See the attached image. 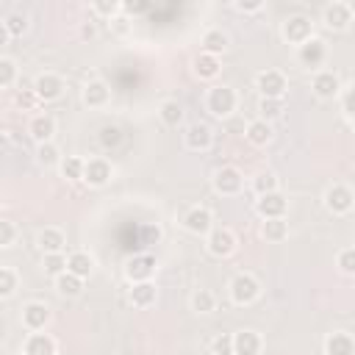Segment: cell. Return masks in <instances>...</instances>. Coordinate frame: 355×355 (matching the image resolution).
Masks as SVG:
<instances>
[{"mask_svg": "<svg viewBox=\"0 0 355 355\" xmlns=\"http://www.w3.org/2000/svg\"><path fill=\"white\" fill-rule=\"evenodd\" d=\"M255 87L261 92V98H272V100H283L286 95V76L280 69H264L255 76Z\"/></svg>", "mask_w": 355, "mask_h": 355, "instance_id": "cell-1", "label": "cell"}, {"mask_svg": "<svg viewBox=\"0 0 355 355\" xmlns=\"http://www.w3.org/2000/svg\"><path fill=\"white\" fill-rule=\"evenodd\" d=\"M258 295H261V286H258V280H255L253 275L242 272V275H236V277L231 280V300H233L236 306H250Z\"/></svg>", "mask_w": 355, "mask_h": 355, "instance_id": "cell-2", "label": "cell"}, {"mask_svg": "<svg viewBox=\"0 0 355 355\" xmlns=\"http://www.w3.org/2000/svg\"><path fill=\"white\" fill-rule=\"evenodd\" d=\"M208 111L214 117H228L236 108V92L231 87H214L208 92Z\"/></svg>", "mask_w": 355, "mask_h": 355, "instance_id": "cell-3", "label": "cell"}, {"mask_svg": "<svg viewBox=\"0 0 355 355\" xmlns=\"http://www.w3.org/2000/svg\"><path fill=\"white\" fill-rule=\"evenodd\" d=\"M283 36H286V42H292V45H303L314 36V23L303 14L289 17L286 23H283Z\"/></svg>", "mask_w": 355, "mask_h": 355, "instance_id": "cell-4", "label": "cell"}, {"mask_svg": "<svg viewBox=\"0 0 355 355\" xmlns=\"http://www.w3.org/2000/svg\"><path fill=\"white\" fill-rule=\"evenodd\" d=\"M236 250V236L228 231V228H214L208 231V253L217 255V258H225Z\"/></svg>", "mask_w": 355, "mask_h": 355, "instance_id": "cell-5", "label": "cell"}, {"mask_svg": "<svg viewBox=\"0 0 355 355\" xmlns=\"http://www.w3.org/2000/svg\"><path fill=\"white\" fill-rule=\"evenodd\" d=\"M258 214L264 220H283V214H286V197H283L280 192H269V194H261L258 203Z\"/></svg>", "mask_w": 355, "mask_h": 355, "instance_id": "cell-6", "label": "cell"}, {"mask_svg": "<svg viewBox=\"0 0 355 355\" xmlns=\"http://www.w3.org/2000/svg\"><path fill=\"white\" fill-rule=\"evenodd\" d=\"M297 58H300V64H303V67H322V64H325V58H328V45H325L322 39L311 36L308 42H303V45H300Z\"/></svg>", "mask_w": 355, "mask_h": 355, "instance_id": "cell-7", "label": "cell"}, {"mask_svg": "<svg viewBox=\"0 0 355 355\" xmlns=\"http://www.w3.org/2000/svg\"><path fill=\"white\" fill-rule=\"evenodd\" d=\"M325 205H328V211H333V214H347V211L352 208V192H350V186L333 183L325 192Z\"/></svg>", "mask_w": 355, "mask_h": 355, "instance_id": "cell-8", "label": "cell"}, {"mask_svg": "<svg viewBox=\"0 0 355 355\" xmlns=\"http://www.w3.org/2000/svg\"><path fill=\"white\" fill-rule=\"evenodd\" d=\"M322 20H325L328 28L344 31L352 23V6L350 3H339V0H336V3H328L325 12H322Z\"/></svg>", "mask_w": 355, "mask_h": 355, "instance_id": "cell-9", "label": "cell"}, {"mask_svg": "<svg viewBox=\"0 0 355 355\" xmlns=\"http://www.w3.org/2000/svg\"><path fill=\"white\" fill-rule=\"evenodd\" d=\"M64 92V81L56 76V73H42L36 81H34V95L39 100H58Z\"/></svg>", "mask_w": 355, "mask_h": 355, "instance_id": "cell-10", "label": "cell"}, {"mask_svg": "<svg viewBox=\"0 0 355 355\" xmlns=\"http://www.w3.org/2000/svg\"><path fill=\"white\" fill-rule=\"evenodd\" d=\"M311 87H314L317 98H322V100H333V98H339V92H341L339 76H336V73H330V69H322V73H317Z\"/></svg>", "mask_w": 355, "mask_h": 355, "instance_id": "cell-11", "label": "cell"}, {"mask_svg": "<svg viewBox=\"0 0 355 355\" xmlns=\"http://www.w3.org/2000/svg\"><path fill=\"white\" fill-rule=\"evenodd\" d=\"M153 269H156V258L153 255H133L128 261V266H125V275H128V280L141 283V280H150Z\"/></svg>", "mask_w": 355, "mask_h": 355, "instance_id": "cell-12", "label": "cell"}, {"mask_svg": "<svg viewBox=\"0 0 355 355\" xmlns=\"http://www.w3.org/2000/svg\"><path fill=\"white\" fill-rule=\"evenodd\" d=\"M84 181L89 186H106L111 181V164L106 159H92L84 164Z\"/></svg>", "mask_w": 355, "mask_h": 355, "instance_id": "cell-13", "label": "cell"}, {"mask_svg": "<svg viewBox=\"0 0 355 355\" xmlns=\"http://www.w3.org/2000/svg\"><path fill=\"white\" fill-rule=\"evenodd\" d=\"M214 189L220 194H236L242 189V172L233 167H222L214 172Z\"/></svg>", "mask_w": 355, "mask_h": 355, "instance_id": "cell-14", "label": "cell"}, {"mask_svg": "<svg viewBox=\"0 0 355 355\" xmlns=\"http://www.w3.org/2000/svg\"><path fill=\"white\" fill-rule=\"evenodd\" d=\"M47 319H50V311H47L45 303H28V306L23 308V325H25L28 330H34V333H39V330L47 325Z\"/></svg>", "mask_w": 355, "mask_h": 355, "instance_id": "cell-15", "label": "cell"}, {"mask_svg": "<svg viewBox=\"0 0 355 355\" xmlns=\"http://www.w3.org/2000/svg\"><path fill=\"white\" fill-rule=\"evenodd\" d=\"M233 341V355H258L261 350V336L255 330H239L231 336Z\"/></svg>", "mask_w": 355, "mask_h": 355, "instance_id": "cell-16", "label": "cell"}, {"mask_svg": "<svg viewBox=\"0 0 355 355\" xmlns=\"http://www.w3.org/2000/svg\"><path fill=\"white\" fill-rule=\"evenodd\" d=\"M183 225H186V231H189V233L203 236V233H208V231H211V214H208L205 208H192L189 214L183 217Z\"/></svg>", "mask_w": 355, "mask_h": 355, "instance_id": "cell-17", "label": "cell"}, {"mask_svg": "<svg viewBox=\"0 0 355 355\" xmlns=\"http://www.w3.org/2000/svg\"><path fill=\"white\" fill-rule=\"evenodd\" d=\"M92 269H95V258H92L89 253H81V250H78V253H73V255L67 258V272L76 275V277H81V280L89 277Z\"/></svg>", "mask_w": 355, "mask_h": 355, "instance_id": "cell-18", "label": "cell"}, {"mask_svg": "<svg viewBox=\"0 0 355 355\" xmlns=\"http://www.w3.org/2000/svg\"><path fill=\"white\" fill-rule=\"evenodd\" d=\"M211 128L208 125H189V130H186V145L192 148V150H208L211 148Z\"/></svg>", "mask_w": 355, "mask_h": 355, "instance_id": "cell-19", "label": "cell"}, {"mask_svg": "<svg viewBox=\"0 0 355 355\" xmlns=\"http://www.w3.org/2000/svg\"><path fill=\"white\" fill-rule=\"evenodd\" d=\"M130 303L136 308H148L156 303V286L150 280H141V283H133V289H130Z\"/></svg>", "mask_w": 355, "mask_h": 355, "instance_id": "cell-20", "label": "cell"}, {"mask_svg": "<svg viewBox=\"0 0 355 355\" xmlns=\"http://www.w3.org/2000/svg\"><path fill=\"white\" fill-rule=\"evenodd\" d=\"M325 350L328 355H355V344H352V336L350 333H330L328 341H325Z\"/></svg>", "mask_w": 355, "mask_h": 355, "instance_id": "cell-21", "label": "cell"}, {"mask_svg": "<svg viewBox=\"0 0 355 355\" xmlns=\"http://www.w3.org/2000/svg\"><path fill=\"white\" fill-rule=\"evenodd\" d=\"M25 355H56V341L47 333H31L25 341Z\"/></svg>", "mask_w": 355, "mask_h": 355, "instance_id": "cell-22", "label": "cell"}, {"mask_svg": "<svg viewBox=\"0 0 355 355\" xmlns=\"http://www.w3.org/2000/svg\"><path fill=\"white\" fill-rule=\"evenodd\" d=\"M53 133H56V122H53V117L39 114V117H34V119H31V136L39 141V145L50 141V139H53Z\"/></svg>", "mask_w": 355, "mask_h": 355, "instance_id": "cell-23", "label": "cell"}, {"mask_svg": "<svg viewBox=\"0 0 355 355\" xmlns=\"http://www.w3.org/2000/svg\"><path fill=\"white\" fill-rule=\"evenodd\" d=\"M36 242H39V247H42V253H45V255H50V253H61V250H64V244H67V242H64V233H61L58 228H45V231L39 233V239H36Z\"/></svg>", "mask_w": 355, "mask_h": 355, "instance_id": "cell-24", "label": "cell"}, {"mask_svg": "<svg viewBox=\"0 0 355 355\" xmlns=\"http://www.w3.org/2000/svg\"><path fill=\"white\" fill-rule=\"evenodd\" d=\"M108 95H111V89L103 81H92L84 89V103L87 106H106L108 103Z\"/></svg>", "mask_w": 355, "mask_h": 355, "instance_id": "cell-25", "label": "cell"}, {"mask_svg": "<svg viewBox=\"0 0 355 355\" xmlns=\"http://www.w3.org/2000/svg\"><path fill=\"white\" fill-rule=\"evenodd\" d=\"M225 47H228V36L222 31H205L203 34V53L220 56V53H225Z\"/></svg>", "mask_w": 355, "mask_h": 355, "instance_id": "cell-26", "label": "cell"}, {"mask_svg": "<svg viewBox=\"0 0 355 355\" xmlns=\"http://www.w3.org/2000/svg\"><path fill=\"white\" fill-rule=\"evenodd\" d=\"M81 286H84V280L76 277V275H69V272H61V275L56 277V289H58V295H64V297L81 295Z\"/></svg>", "mask_w": 355, "mask_h": 355, "instance_id": "cell-27", "label": "cell"}, {"mask_svg": "<svg viewBox=\"0 0 355 355\" xmlns=\"http://www.w3.org/2000/svg\"><path fill=\"white\" fill-rule=\"evenodd\" d=\"M194 73L200 78H214L220 73V58L217 56H208V53H200L194 58Z\"/></svg>", "mask_w": 355, "mask_h": 355, "instance_id": "cell-28", "label": "cell"}, {"mask_svg": "<svg viewBox=\"0 0 355 355\" xmlns=\"http://www.w3.org/2000/svg\"><path fill=\"white\" fill-rule=\"evenodd\" d=\"M261 233H264L266 242H283V239L289 236V225L283 222V220H264Z\"/></svg>", "mask_w": 355, "mask_h": 355, "instance_id": "cell-29", "label": "cell"}, {"mask_svg": "<svg viewBox=\"0 0 355 355\" xmlns=\"http://www.w3.org/2000/svg\"><path fill=\"white\" fill-rule=\"evenodd\" d=\"M247 139L253 141V145H266V141L272 139V128H269V122H264V119H253V122L247 125Z\"/></svg>", "mask_w": 355, "mask_h": 355, "instance_id": "cell-30", "label": "cell"}, {"mask_svg": "<svg viewBox=\"0 0 355 355\" xmlns=\"http://www.w3.org/2000/svg\"><path fill=\"white\" fill-rule=\"evenodd\" d=\"M159 114H161V122H164V125H170V128H175V125L183 119V108H181V103H178V100H164Z\"/></svg>", "mask_w": 355, "mask_h": 355, "instance_id": "cell-31", "label": "cell"}, {"mask_svg": "<svg viewBox=\"0 0 355 355\" xmlns=\"http://www.w3.org/2000/svg\"><path fill=\"white\" fill-rule=\"evenodd\" d=\"M84 164H87V161H81V159H76V156H67V159L61 161V175H64L67 181H84Z\"/></svg>", "mask_w": 355, "mask_h": 355, "instance_id": "cell-32", "label": "cell"}, {"mask_svg": "<svg viewBox=\"0 0 355 355\" xmlns=\"http://www.w3.org/2000/svg\"><path fill=\"white\" fill-rule=\"evenodd\" d=\"M214 306H217V300H214V295H211L208 289L194 292V297H192V308H194L197 314H211V311H214Z\"/></svg>", "mask_w": 355, "mask_h": 355, "instance_id": "cell-33", "label": "cell"}, {"mask_svg": "<svg viewBox=\"0 0 355 355\" xmlns=\"http://www.w3.org/2000/svg\"><path fill=\"white\" fill-rule=\"evenodd\" d=\"M100 145H103L106 150L119 148V145H122V130H119L117 125H106V128H100Z\"/></svg>", "mask_w": 355, "mask_h": 355, "instance_id": "cell-34", "label": "cell"}, {"mask_svg": "<svg viewBox=\"0 0 355 355\" xmlns=\"http://www.w3.org/2000/svg\"><path fill=\"white\" fill-rule=\"evenodd\" d=\"M258 111H261V119H264V122H269V119H275V117H280V114H283V100L261 98V103H258Z\"/></svg>", "mask_w": 355, "mask_h": 355, "instance_id": "cell-35", "label": "cell"}, {"mask_svg": "<svg viewBox=\"0 0 355 355\" xmlns=\"http://www.w3.org/2000/svg\"><path fill=\"white\" fill-rule=\"evenodd\" d=\"M42 266H45V272H47V275L58 277L61 272H67V258H64L61 253H50V255H45Z\"/></svg>", "mask_w": 355, "mask_h": 355, "instance_id": "cell-36", "label": "cell"}, {"mask_svg": "<svg viewBox=\"0 0 355 355\" xmlns=\"http://www.w3.org/2000/svg\"><path fill=\"white\" fill-rule=\"evenodd\" d=\"M36 159H39V164H45V167L61 164V159H58V148L53 145V141H45V145H39V153H36Z\"/></svg>", "mask_w": 355, "mask_h": 355, "instance_id": "cell-37", "label": "cell"}, {"mask_svg": "<svg viewBox=\"0 0 355 355\" xmlns=\"http://www.w3.org/2000/svg\"><path fill=\"white\" fill-rule=\"evenodd\" d=\"M14 289H17V275L12 269L0 266V297H12Z\"/></svg>", "mask_w": 355, "mask_h": 355, "instance_id": "cell-38", "label": "cell"}, {"mask_svg": "<svg viewBox=\"0 0 355 355\" xmlns=\"http://www.w3.org/2000/svg\"><path fill=\"white\" fill-rule=\"evenodd\" d=\"M211 355H233V341L228 333H220L214 341H211Z\"/></svg>", "mask_w": 355, "mask_h": 355, "instance_id": "cell-39", "label": "cell"}, {"mask_svg": "<svg viewBox=\"0 0 355 355\" xmlns=\"http://www.w3.org/2000/svg\"><path fill=\"white\" fill-rule=\"evenodd\" d=\"M17 78V67L12 58H0V87H9Z\"/></svg>", "mask_w": 355, "mask_h": 355, "instance_id": "cell-40", "label": "cell"}, {"mask_svg": "<svg viewBox=\"0 0 355 355\" xmlns=\"http://www.w3.org/2000/svg\"><path fill=\"white\" fill-rule=\"evenodd\" d=\"M255 192H258V197L261 194H269V192H277V178L272 172H261L255 178Z\"/></svg>", "mask_w": 355, "mask_h": 355, "instance_id": "cell-41", "label": "cell"}, {"mask_svg": "<svg viewBox=\"0 0 355 355\" xmlns=\"http://www.w3.org/2000/svg\"><path fill=\"white\" fill-rule=\"evenodd\" d=\"M339 269H341L344 275H352V272H355V250H352V247H344V250L339 253Z\"/></svg>", "mask_w": 355, "mask_h": 355, "instance_id": "cell-42", "label": "cell"}, {"mask_svg": "<svg viewBox=\"0 0 355 355\" xmlns=\"http://www.w3.org/2000/svg\"><path fill=\"white\" fill-rule=\"evenodd\" d=\"M17 239V228L9 220H0V247H9Z\"/></svg>", "mask_w": 355, "mask_h": 355, "instance_id": "cell-43", "label": "cell"}, {"mask_svg": "<svg viewBox=\"0 0 355 355\" xmlns=\"http://www.w3.org/2000/svg\"><path fill=\"white\" fill-rule=\"evenodd\" d=\"M3 23H6V28H9V34H12V36L25 34V28H28V23H25V17H23V14H9Z\"/></svg>", "mask_w": 355, "mask_h": 355, "instance_id": "cell-44", "label": "cell"}, {"mask_svg": "<svg viewBox=\"0 0 355 355\" xmlns=\"http://www.w3.org/2000/svg\"><path fill=\"white\" fill-rule=\"evenodd\" d=\"M92 9H95L98 14H108V17H111V14L119 12V3H114V0H111V3H95Z\"/></svg>", "mask_w": 355, "mask_h": 355, "instance_id": "cell-45", "label": "cell"}, {"mask_svg": "<svg viewBox=\"0 0 355 355\" xmlns=\"http://www.w3.org/2000/svg\"><path fill=\"white\" fill-rule=\"evenodd\" d=\"M341 108H344V117H347V119H352V89H344Z\"/></svg>", "mask_w": 355, "mask_h": 355, "instance_id": "cell-46", "label": "cell"}, {"mask_svg": "<svg viewBox=\"0 0 355 355\" xmlns=\"http://www.w3.org/2000/svg\"><path fill=\"white\" fill-rule=\"evenodd\" d=\"M236 9L239 12H258V9H264V3H261V0H253V3H244V0H239Z\"/></svg>", "mask_w": 355, "mask_h": 355, "instance_id": "cell-47", "label": "cell"}, {"mask_svg": "<svg viewBox=\"0 0 355 355\" xmlns=\"http://www.w3.org/2000/svg\"><path fill=\"white\" fill-rule=\"evenodd\" d=\"M125 12L128 14H145V12H150V3H128Z\"/></svg>", "mask_w": 355, "mask_h": 355, "instance_id": "cell-48", "label": "cell"}, {"mask_svg": "<svg viewBox=\"0 0 355 355\" xmlns=\"http://www.w3.org/2000/svg\"><path fill=\"white\" fill-rule=\"evenodd\" d=\"M12 39V34H9V28H6V23L3 20H0V47H3L6 42Z\"/></svg>", "mask_w": 355, "mask_h": 355, "instance_id": "cell-49", "label": "cell"}, {"mask_svg": "<svg viewBox=\"0 0 355 355\" xmlns=\"http://www.w3.org/2000/svg\"><path fill=\"white\" fill-rule=\"evenodd\" d=\"M81 36H84V39H92V36H95V25H92V23H84V25H81Z\"/></svg>", "mask_w": 355, "mask_h": 355, "instance_id": "cell-50", "label": "cell"}, {"mask_svg": "<svg viewBox=\"0 0 355 355\" xmlns=\"http://www.w3.org/2000/svg\"><path fill=\"white\" fill-rule=\"evenodd\" d=\"M0 205H3V197H0Z\"/></svg>", "mask_w": 355, "mask_h": 355, "instance_id": "cell-51", "label": "cell"}]
</instances>
